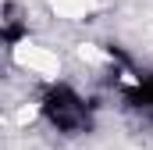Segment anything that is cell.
I'll use <instances>...</instances> for the list:
<instances>
[{"label": "cell", "mask_w": 153, "mask_h": 150, "mask_svg": "<svg viewBox=\"0 0 153 150\" xmlns=\"http://www.w3.org/2000/svg\"><path fill=\"white\" fill-rule=\"evenodd\" d=\"M25 36H29V25L22 18H4L0 22V43L4 46H14V43H22Z\"/></svg>", "instance_id": "obj_2"}, {"label": "cell", "mask_w": 153, "mask_h": 150, "mask_svg": "<svg viewBox=\"0 0 153 150\" xmlns=\"http://www.w3.org/2000/svg\"><path fill=\"white\" fill-rule=\"evenodd\" d=\"M43 118L57 129V132H68V136H78V132H89L93 129V111L89 104L78 97L71 86L57 82L43 93Z\"/></svg>", "instance_id": "obj_1"}]
</instances>
